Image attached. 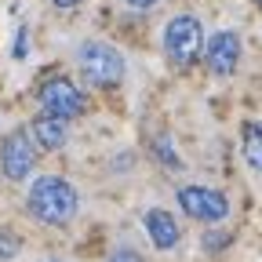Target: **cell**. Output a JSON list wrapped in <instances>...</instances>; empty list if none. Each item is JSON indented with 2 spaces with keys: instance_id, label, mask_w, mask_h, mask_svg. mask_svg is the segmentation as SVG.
Instances as JSON below:
<instances>
[{
  "instance_id": "cell-12",
  "label": "cell",
  "mask_w": 262,
  "mask_h": 262,
  "mask_svg": "<svg viewBox=\"0 0 262 262\" xmlns=\"http://www.w3.org/2000/svg\"><path fill=\"white\" fill-rule=\"evenodd\" d=\"M110 262H142V255L131 251V248H117V251L110 255Z\"/></svg>"
},
{
  "instance_id": "cell-11",
  "label": "cell",
  "mask_w": 262,
  "mask_h": 262,
  "mask_svg": "<svg viewBox=\"0 0 262 262\" xmlns=\"http://www.w3.org/2000/svg\"><path fill=\"white\" fill-rule=\"evenodd\" d=\"M18 237L15 233H0V262H8V258H15L18 255Z\"/></svg>"
},
{
  "instance_id": "cell-1",
  "label": "cell",
  "mask_w": 262,
  "mask_h": 262,
  "mask_svg": "<svg viewBox=\"0 0 262 262\" xmlns=\"http://www.w3.org/2000/svg\"><path fill=\"white\" fill-rule=\"evenodd\" d=\"M26 208L33 219H40L44 226H66L77 208H80V196L77 189L58 179V175H44V179H33L29 193H26Z\"/></svg>"
},
{
  "instance_id": "cell-2",
  "label": "cell",
  "mask_w": 262,
  "mask_h": 262,
  "mask_svg": "<svg viewBox=\"0 0 262 262\" xmlns=\"http://www.w3.org/2000/svg\"><path fill=\"white\" fill-rule=\"evenodd\" d=\"M77 62H80L84 80L95 84V88H113V84L124 80V55H120L113 44L88 40V44H80Z\"/></svg>"
},
{
  "instance_id": "cell-3",
  "label": "cell",
  "mask_w": 262,
  "mask_h": 262,
  "mask_svg": "<svg viewBox=\"0 0 262 262\" xmlns=\"http://www.w3.org/2000/svg\"><path fill=\"white\" fill-rule=\"evenodd\" d=\"M204 51V26L193 15H175L164 26V55L175 66H193L196 55Z\"/></svg>"
},
{
  "instance_id": "cell-8",
  "label": "cell",
  "mask_w": 262,
  "mask_h": 262,
  "mask_svg": "<svg viewBox=\"0 0 262 262\" xmlns=\"http://www.w3.org/2000/svg\"><path fill=\"white\" fill-rule=\"evenodd\" d=\"M142 226H146V233H149V241H153V248H160V251H168V248H175L179 244V222H175V215H168L164 208H149L146 215H142Z\"/></svg>"
},
{
  "instance_id": "cell-13",
  "label": "cell",
  "mask_w": 262,
  "mask_h": 262,
  "mask_svg": "<svg viewBox=\"0 0 262 262\" xmlns=\"http://www.w3.org/2000/svg\"><path fill=\"white\" fill-rule=\"evenodd\" d=\"M131 8H139V11H146V8H153V4H160V0H127Z\"/></svg>"
},
{
  "instance_id": "cell-7",
  "label": "cell",
  "mask_w": 262,
  "mask_h": 262,
  "mask_svg": "<svg viewBox=\"0 0 262 262\" xmlns=\"http://www.w3.org/2000/svg\"><path fill=\"white\" fill-rule=\"evenodd\" d=\"M204 62H208V70L215 77H229L241 62V37L233 29H219L204 48Z\"/></svg>"
},
{
  "instance_id": "cell-15",
  "label": "cell",
  "mask_w": 262,
  "mask_h": 262,
  "mask_svg": "<svg viewBox=\"0 0 262 262\" xmlns=\"http://www.w3.org/2000/svg\"><path fill=\"white\" fill-rule=\"evenodd\" d=\"M258 4H262V0H258Z\"/></svg>"
},
{
  "instance_id": "cell-9",
  "label": "cell",
  "mask_w": 262,
  "mask_h": 262,
  "mask_svg": "<svg viewBox=\"0 0 262 262\" xmlns=\"http://www.w3.org/2000/svg\"><path fill=\"white\" fill-rule=\"evenodd\" d=\"M66 139H70V124H66L62 117L40 113L37 120H33V142H37L40 149H62Z\"/></svg>"
},
{
  "instance_id": "cell-5",
  "label": "cell",
  "mask_w": 262,
  "mask_h": 262,
  "mask_svg": "<svg viewBox=\"0 0 262 262\" xmlns=\"http://www.w3.org/2000/svg\"><path fill=\"white\" fill-rule=\"evenodd\" d=\"M33 164H37V149H33L29 131L26 127L11 131V135L4 139V146H0V171H4V179H11V182L29 179Z\"/></svg>"
},
{
  "instance_id": "cell-10",
  "label": "cell",
  "mask_w": 262,
  "mask_h": 262,
  "mask_svg": "<svg viewBox=\"0 0 262 262\" xmlns=\"http://www.w3.org/2000/svg\"><path fill=\"white\" fill-rule=\"evenodd\" d=\"M244 160L255 171H262V120L244 124Z\"/></svg>"
},
{
  "instance_id": "cell-4",
  "label": "cell",
  "mask_w": 262,
  "mask_h": 262,
  "mask_svg": "<svg viewBox=\"0 0 262 262\" xmlns=\"http://www.w3.org/2000/svg\"><path fill=\"white\" fill-rule=\"evenodd\" d=\"M40 110L48 117H62V120H73L84 113V95L73 80L66 77H51L40 84Z\"/></svg>"
},
{
  "instance_id": "cell-6",
  "label": "cell",
  "mask_w": 262,
  "mask_h": 262,
  "mask_svg": "<svg viewBox=\"0 0 262 262\" xmlns=\"http://www.w3.org/2000/svg\"><path fill=\"white\" fill-rule=\"evenodd\" d=\"M179 204L196 222H222L229 215V201L219 189H208V186H186V189H179Z\"/></svg>"
},
{
  "instance_id": "cell-14",
  "label": "cell",
  "mask_w": 262,
  "mask_h": 262,
  "mask_svg": "<svg viewBox=\"0 0 262 262\" xmlns=\"http://www.w3.org/2000/svg\"><path fill=\"white\" fill-rule=\"evenodd\" d=\"M51 4H55V8H77L80 0H51Z\"/></svg>"
}]
</instances>
